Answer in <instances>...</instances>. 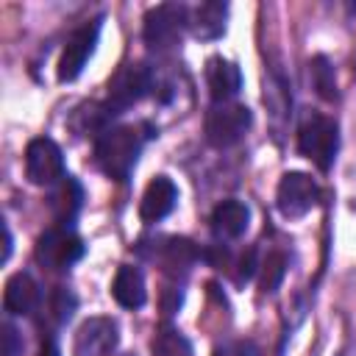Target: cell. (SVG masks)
<instances>
[{
  "mask_svg": "<svg viewBox=\"0 0 356 356\" xmlns=\"http://www.w3.org/2000/svg\"><path fill=\"white\" fill-rule=\"evenodd\" d=\"M139 153H142V136L139 128L134 125L103 128L95 142V161L114 181H125L131 175Z\"/></svg>",
  "mask_w": 356,
  "mask_h": 356,
  "instance_id": "1",
  "label": "cell"
},
{
  "mask_svg": "<svg viewBox=\"0 0 356 356\" xmlns=\"http://www.w3.org/2000/svg\"><path fill=\"white\" fill-rule=\"evenodd\" d=\"M298 150L317 164V170L328 172L334 159H337V150H339V128L331 117H323V114H312L300 131H298Z\"/></svg>",
  "mask_w": 356,
  "mask_h": 356,
  "instance_id": "2",
  "label": "cell"
},
{
  "mask_svg": "<svg viewBox=\"0 0 356 356\" xmlns=\"http://www.w3.org/2000/svg\"><path fill=\"white\" fill-rule=\"evenodd\" d=\"M184 28H189V8L178 3H161L145 14V44L150 50H170L181 42Z\"/></svg>",
  "mask_w": 356,
  "mask_h": 356,
  "instance_id": "3",
  "label": "cell"
},
{
  "mask_svg": "<svg viewBox=\"0 0 356 356\" xmlns=\"http://www.w3.org/2000/svg\"><path fill=\"white\" fill-rule=\"evenodd\" d=\"M253 114L242 103H211L206 114V139L214 147H231L250 131Z\"/></svg>",
  "mask_w": 356,
  "mask_h": 356,
  "instance_id": "4",
  "label": "cell"
},
{
  "mask_svg": "<svg viewBox=\"0 0 356 356\" xmlns=\"http://www.w3.org/2000/svg\"><path fill=\"white\" fill-rule=\"evenodd\" d=\"M153 89V72L147 64H125L111 81H108V100L106 114H122L134 103H139Z\"/></svg>",
  "mask_w": 356,
  "mask_h": 356,
  "instance_id": "5",
  "label": "cell"
},
{
  "mask_svg": "<svg viewBox=\"0 0 356 356\" xmlns=\"http://www.w3.org/2000/svg\"><path fill=\"white\" fill-rule=\"evenodd\" d=\"M33 253L47 270H70L83 256V242L70 225H53L39 236Z\"/></svg>",
  "mask_w": 356,
  "mask_h": 356,
  "instance_id": "6",
  "label": "cell"
},
{
  "mask_svg": "<svg viewBox=\"0 0 356 356\" xmlns=\"http://www.w3.org/2000/svg\"><path fill=\"white\" fill-rule=\"evenodd\" d=\"M61 147L50 136H36L25 147V178L36 186H56L64 178Z\"/></svg>",
  "mask_w": 356,
  "mask_h": 356,
  "instance_id": "7",
  "label": "cell"
},
{
  "mask_svg": "<svg viewBox=\"0 0 356 356\" xmlns=\"http://www.w3.org/2000/svg\"><path fill=\"white\" fill-rule=\"evenodd\" d=\"M320 189L312 175L306 172H284L275 189V206L286 220L306 217L317 206Z\"/></svg>",
  "mask_w": 356,
  "mask_h": 356,
  "instance_id": "8",
  "label": "cell"
},
{
  "mask_svg": "<svg viewBox=\"0 0 356 356\" xmlns=\"http://www.w3.org/2000/svg\"><path fill=\"white\" fill-rule=\"evenodd\" d=\"M97 36H100V19H92L70 33V39L61 50V58H58V81L61 83H70L83 72L89 56L95 53Z\"/></svg>",
  "mask_w": 356,
  "mask_h": 356,
  "instance_id": "9",
  "label": "cell"
},
{
  "mask_svg": "<svg viewBox=\"0 0 356 356\" xmlns=\"http://www.w3.org/2000/svg\"><path fill=\"white\" fill-rule=\"evenodd\" d=\"M120 345V325L111 317H89L78 325L72 353L75 356H111Z\"/></svg>",
  "mask_w": 356,
  "mask_h": 356,
  "instance_id": "10",
  "label": "cell"
},
{
  "mask_svg": "<svg viewBox=\"0 0 356 356\" xmlns=\"http://www.w3.org/2000/svg\"><path fill=\"white\" fill-rule=\"evenodd\" d=\"M175 203H178V186L172 184V178L156 175L142 192L139 217H142V222H159L175 209Z\"/></svg>",
  "mask_w": 356,
  "mask_h": 356,
  "instance_id": "11",
  "label": "cell"
},
{
  "mask_svg": "<svg viewBox=\"0 0 356 356\" xmlns=\"http://www.w3.org/2000/svg\"><path fill=\"white\" fill-rule=\"evenodd\" d=\"M206 86L214 103H231L242 89V72L234 61L214 56L206 64Z\"/></svg>",
  "mask_w": 356,
  "mask_h": 356,
  "instance_id": "12",
  "label": "cell"
},
{
  "mask_svg": "<svg viewBox=\"0 0 356 356\" xmlns=\"http://www.w3.org/2000/svg\"><path fill=\"white\" fill-rule=\"evenodd\" d=\"M250 222V209L242 200H222L211 211V231L220 239H239L248 231Z\"/></svg>",
  "mask_w": 356,
  "mask_h": 356,
  "instance_id": "13",
  "label": "cell"
},
{
  "mask_svg": "<svg viewBox=\"0 0 356 356\" xmlns=\"http://www.w3.org/2000/svg\"><path fill=\"white\" fill-rule=\"evenodd\" d=\"M225 19H228V6L220 0H211V3L197 6L189 14V31L195 39L211 42V39H220L225 33Z\"/></svg>",
  "mask_w": 356,
  "mask_h": 356,
  "instance_id": "14",
  "label": "cell"
},
{
  "mask_svg": "<svg viewBox=\"0 0 356 356\" xmlns=\"http://www.w3.org/2000/svg\"><path fill=\"white\" fill-rule=\"evenodd\" d=\"M81 203H83V189L72 175H64L56 186H50V211L58 225H70L81 211Z\"/></svg>",
  "mask_w": 356,
  "mask_h": 356,
  "instance_id": "15",
  "label": "cell"
},
{
  "mask_svg": "<svg viewBox=\"0 0 356 356\" xmlns=\"http://www.w3.org/2000/svg\"><path fill=\"white\" fill-rule=\"evenodd\" d=\"M197 256H200L197 245H195L192 239H186V236H170V239H164L161 253H159L161 270H164L167 275H172V278L186 275V273L195 267Z\"/></svg>",
  "mask_w": 356,
  "mask_h": 356,
  "instance_id": "16",
  "label": "cell"
},
{
  "mask_svg": "<svg viewBox=\"0 0 356 356\" xmlns=\"http://www.w3.org/2000/svg\"><path fill=\"white\" fill-rule=\"evenodd\" d=\"M111 295L122 309H139L147 300V289H145V275L139 267L134 264H122L114 275L111 284Z\"/></svg>",
  "mask_w": 356,
  "mask_h": 356,
  "instance_id": "17",
  "label": "cell"
},
{
  "mask_svg": "<svg viewBox=\"0 0 356 356\" xmlns=\"http://www.w3.org/2000/svg\"><path fill=\"white\" fill-rule=\"evenodd\" d=\"M3 306L8 314H31L39 306V286L28 273H17L6 281Z\"/></svg>",
  "mask_w": 356,
  "mask_h": 356,
  "instance_id": "18",
  "label": "cell"
},
{
  "mask_svg": "<svg viewBox=\"0 0 356 356\" xmlns=\"http://www.w3.org/2000/svg\"><path fill=\"white\" fill-rule=\"evenodd\" d=\"M312 81H314V89L323 100H337V78H334V67L325 56H314L312 58Z\"/></svg>",
  "mask_w": 356,
  "mask_h": 356,
  "instance_id": "19",
  "label": "cell"
},
{
  "mask_svg": "<svg viewBox=\"0 0 356 356\" xmlns=\"http://www.w3.org/2000/svg\"><path fill=\"white\" fill-rule=\"evenodd\" d=\"M284 275H286V256L275 250V253H270V256L264 259V264H261V289H264V292H275L278 284L284 281Z\"/></svg>",
  "mask_w": 356,
  "mask_h": 356,
  "instance_id": "20",
  "label": "cell"
},
{
  "mask_svg": "<svg viewBox=\"0 0 356 356\" xmlns=\"http://www.w3.org/2000/svg\"><path fill=\"white\" fill-rule=\"evenodd\" d=\"M153 353H156V356H189V342H186L178 331L164 328V331L153 339Z\"/></svg>",
  "mask_w": 356,
  "mask_h": 356,
  "instance_id": "21",
  "label": "cell"
},
{
  "mask_svg": "<svg viewBox=\"0 0 356 356\" xmlns=\"http://www.w3.org/2000/svg\"><path fill=\"white\" fill-rule=\"evenodd\" d=\"M72 309H75V298L67 292V289H58L50 300V312L56 317V323H67L72 317Z\"/></svg>",
  "mask_w": 356,
  "mask_h": 356,
  "instance_id": "22",
  "label": "cell"
},
{
  "mask_svg": "<svg viewBox=\"0 0 356 356\" xmlns=\"http://www.w3.org/2000/svg\"><path fill=\"white\" fill-rule=\"evenodd\" d=\"M253 273H256V250L248 248V250L239 256V261H236V275H234V281L242 286V284H248V281L253 278Z\"/></svg>",
  "mask_w": 356,
  "mask_h": 356,
  "instance_id": "23",
  "label": "cell"
},
{
  "mask_svg": "<svg viewBox=\"0 0 356 356\" xmlns=\"http://www.w3.org/2000/svg\"><path fill=\"white\" fill-rule=\"evenodd\" d=\"M217 356H261V353H259L256 342H250V339H236V342L222 345V348L217 350Z\"/></svg>",
  "mask_w": 356,
  "mask_h": 356,
  "instance_id": "24",
  "label": "cell"
},
{
  "mask_svg": "<svg viewBox=\"0 0 356 356\" xmlns=\"http://www.w3.org/2000/svg\"><path fill=\"white\" fill-rule=\"evenodd\" d=\"M39 356H58L56 342H53V339H44V342H42V348H39Z\"/></svg>",
  "mask_w": 356,
  "mask_h": 356,
  "instance_id": "25",
  "label": "cell"
}]
</instances>
